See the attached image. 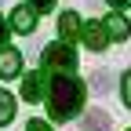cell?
<instances>
[{
	"label": "cell",
	"mask_w": 131,
	"mask_h": 131,
	"mask_svg": "<svg viewBox=\"0 0 131 131\" xmlns=\"http://www.w3.org/2000/svg\"><path fill=\"white\" fill-rule=\"evenodd\" d=\"M4 40H7V26H4V18H0V47H4Z\"/></svg>",
	"instance_id": "9a60e30c"
},
{
	"label": "cell",
	"mask_w": 131,
	"mask_h": 131,
	"mask_svg": "<svg viewBox=\"0 0 131 131\" xmlns=\"http://www.w3.org/2000/svg\"><path fill=\"white\" fill-rule=\"evenodd\" d=\"M109 84H113V77H109L106 69H98V73L91 77V88H95L98 95H106V91H109Z\"/></svg>",
	"instance_id": "8fae6325"
},
{
	"label": "cell",
	"mask_w": 131,
	"mask_h": 131,
	"mask_svg": "<svg viewBox=\"0 0 131 131\" xmlns=\"http://www.w3.org/2000/svg\"><path fill=\"white\" fill-rule=\"evenodd\" d=\"M106 29H109V40H124L127 33H131V26H127L124 15H109V18H106Z\"/></svg>",
	"instance_id": "ba28073f"
},
{
	"label": "cell",
	"mask_w": 131,
	"mask_h": 131,
	"mask_svg": "<svg viewBox=\"0 0 131 131\" xmlns=\"http://www.w3.org/2000/svg\"><path fill=\"white\" fill-rule=\"evenodd\" d=\"M18 73H22V55L15 51V47H0V77L11 80Z\"/></svg>",
	"instance_id": "5b68a950"
},
{
	"label": "cell",
	"mask_w": 131,
	"mask_h": 131,
	"mask_svg": "<svg viewBox=\"0 0 131 131\" xmlns=\"http://www.w3.org/2000/svg\"><path fill=\"white\" fill-rule=\"evenodd\" d=\"M11 29L15 33H33V29H37V7H33V4L15 7L11 11Z\"/></svg>",
	"instance_id": "277c9868"
},
{
	"label": "cell",
	"mask_w": 131,
	"mask_h": 131,
	"mask_svg": "<svg viewBox=\"0 0 131 131\" xmlns=\"http://www.w3.org/2000/svg\"><path fill=\"white\" fill-rule=\"evenodd\" d=\"M80 106H84V84L69 73H58L51 80V91H47V109H51L55 120H73Z\"/></svg>",
	"instance_id": "6da1fadb"
},
{
	"label": "cell",
	"mask_w": 131,
	"mask_h": 131,
	"mask_svg": "<svg viewBox=\"0 0 131 131\" xmlns=\"http://www.w3.org/2000/svg\"><path fill=\"white\" fill-rule=\"evenodd\" d=\"M84 127H88V131H106V127H109V117H106L102 109H91L88 117H84Z\"/></svg>",
	"instance_id": "9c48e42d"
},
{
	"label": "cell",
	"mask_w": 131,
	"mask_h": 131,
	"mask_svg": "<svg viewBox=\"0 0 131 131\" xmlns=\"http://www.w3.org/2000/svg\"><path fill=\"white\" fill-rule=\"evenodd\" d=\"M22 98L26 102H40L44 98V73H29L22 80Z\"/></svg>",
	"instance_id": "8992f818"
},
{
	"label": "cell",
	"mask_w": 131,
	"mask_h": 131,
	"mask_svg": "<svg viewBox=\"0 0 131 131\" xmlns=\"http://www.w3.org/2000/svg\"><path fill=\"white\" fill-rule=\"evenodd\" d=\"M109 4H113V7H124V4H131V0H109Z\"/></svg>",
	"instance_id": "2e32d148"
},
{
	"label": "cell",
	"mask_w": 131,
	"mask_h": 131,
	"mask_svg": "<svg viewBox=\"0 0 131 131\" xmlns=\"http://www.w3.org/2000/svg\"><path fill=\"white\" fill-rule=\"evenodd\" d=\"M120 95H124V106L131 109V73H124V80H120Z\"/></svg>",
	"instance_id": "7c38bea8"
},
{
	"label": "cell",
	"mask_w": 131,
	"mask_h": 131,
	"mask_svg": "<svg viewBox=\"0 0 131 131\" xmlns=\"http://www.w3.org/2000/svg\"><path fill=\"white\" fill-rule=\"evenodd\" d=\"M29 4L37 7V11H51V7H55V0H29Z\"/></svg>",
	"instance_id": "4fadbf2b"
},
{
	"label": "cell",
	"mask_w": 131,
	"mask_h": 131,
	"mask_svg": "<svg viewBox=\"0 0 131 131\" xmlns=\"http://www.w3.org/2000/svg\"><path fill=\"white\" fill-rule=\"evenodd\" d=\"M80 37H84V44L91 47V51H102V47L109 44V29H106V22H88L84 29H80Z\"/></svg>",
	"instance_id": "3957f363"
},
{
	"label": "cell",
	"mask_w": 131,
	"mask_h": 131,
	"mask_svg": "<svg viewBox=\"0 0 131 131\" xmlns=\"http://www.w3.org/2000/svg\"><path fill=\"white\" fill-rule=\"evenodd\" d=\"M11 117H15V98L7 91H0V124H7Z\"/></svg>",
	"instance_id": "30bf717a"
},
{
	"label": "cell",
	"mask_w": 131,
	"mask_h": 131,
	"mask_svg": "<svg viewBox=\"0 0 131 131\" xmlns=\"http://www.w3.org/2000/svg\"><path fill=\"white\" fill-rule=\"evenodd\" d=\"M29 131H51V127H47L44 120H29Z\"/></svg>",
	"instance_id": "5bb4252c"
},
{
	"label": "cell",
	"mask_w": 131,
	"mask_h": 131,
	"mask_svg": "<svg viewBox=\"0 0 131 131\" xmlns=\"http://www.w3.org/2000/svg\"><path fill=\"white\" fill-rule=\"evenodd\" d=\"M80 29H84V26H80L77 11H62V15H58V33H62V40H73Z\"/></svg>",
	"instance_id": "52a82bcc"
},
{
	"label": "cell",
	"mask_w": 131,
	"mask_h": 131,
	"mask_svg": "<svg viewBox=\"0 0 131 131\" xmlns=\"http://www.w3.org/2000/svg\"><path fill=\"white\" fill-rule=\"evenodd\" d=\"M44 66H47V69H58V73H69L73 66H77V51L66 40L62 44H47L44 47Z\"/></svg>",
	"instance_id": "7a4b0ae2"
}]
</instances>
